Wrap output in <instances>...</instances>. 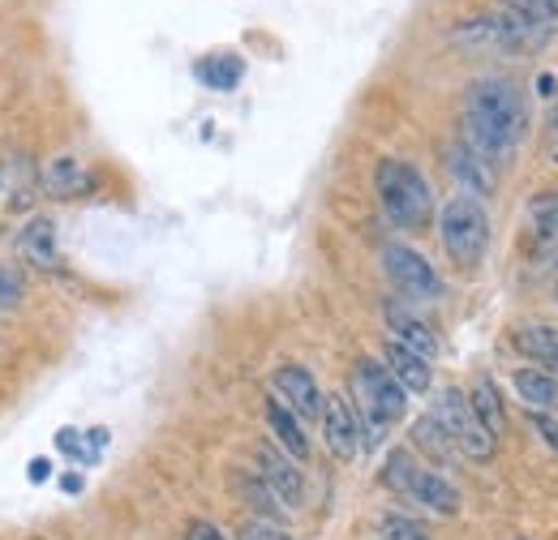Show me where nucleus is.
<instances>
[{
    "label": "nucleus",
    "instance_id": "nucleus-1",
    "mask_svg": "<svg viewBox=\"0 0 558 540\" xmlns=\"http://www.w3.org/2000/svg\"><path fill=\"white\" fill-rule=\"evenodd\" d=\"M529 130V108L515 82L507 77H477L464 90V142L482 150L489 163L515 150V142Z\"/></svg>",
    "mask_w": 558,
    "mask_h": 540
},
{
    "label": "nucleus",
    "instance_id": "nucleus-2",
    "mask_svg": "<svg viewBox=\"0 0 558 540\" xmlns=\"http://www.w3.org/2000/svg\"><path fill=\"white\" fill-rule=\"evenodd\" d=\"M352 395H356V420H361V446H378L387 425H396L409 412V391L391 378L378 360H356L352 369Z\"/></svg>",
    "mask_w": 558,
    "mask_h": 540
},
{
    "label": "nucleus",
    "instance_id": "nucleus-3",
    "mask_svg": "<svg viewBox=\"0 0 558 540\" xmlns=\"http://www.w3.org/2000/svg\"><path fill=\"white\" fill-rule=\"evenodd\" d=\"M374 189H378V202H383L387 219L396 228H404V232L429 228V219H434V194H429V181L421 176L413 163L383 159L378 172H374Z\"/></svg>",
    "mask_w": 558,
    "mask_h": 540
},
{
    "label": "nucleus",
    "instance_id": "nucleus-4",
    "mask_svg": "<svg viewBox=\"0 0 558 540\" xmlns=\"http://www.w3.org/2000/svg\"><path fill=\"white\" fill-rule=\"evenodd\" d=\"M438 236L460 270H477L489 254V214L473 194H456L438 210Z\"/></svg>",
    "mask_w": 558,
    "mask_h": 540
},
{
    "label": "nucleus",
    "instance_id": "nucleus-5",
    "mask_svg": "<svg viewBox=\"0 0 558 540\" xmlns=\"http://www.w3.org/2000/svg\"><path fill=\"white\" fill-rule=\"evenodd\" d=\"M383 480H387L391 489L409 493L413 502H421V506H425V511H434V515H447V519H451V515H460V489L438 472V468H417L413 451H404V446L387 455Z\"/></svg>",
    "mask_w": 558,
    "mask_h": 540
},
{
    "label": "nucleus",
    "instance_id": "nucleus-6",
    "mask_svg": "<svg viewBox=\"0 0 558 540\" xmlns=\"http://www.w3.org/2000/svg\"><path fill=\"white\" fill-rule=\"evenodd\" d=\"M434 416H438V425L451 433V442L460 446V455H469L473 464L494 459L498 438L482 425V416L473 412V404H469V395H464V391L442 386V391H438V400H434Z\"/></svg>",
    "mask_w": 558,
    "mask_h": 540
},
{
    "label": "nucleus",
    "instance_id": "nucleus-7",
    "mask_svg": "<svg viewBox=\"0 0 558 540\" xmlns=\"http://www.w3.org/2000/svg\"><path fill=\"white\" fill-rule=\"evenodd\" d=\"M383 270H387L391 287H396L404 300H425V305H429V300H442V279H438V270L429 267L417 249H409V245H387V249H383Z\"/></svg>",
    "mask_w": 558,
    "mask_h": 540
},
{
    "label": "nucleus",
    "instance_id": "nucleus-8",
    "mask_svg": "<svg viewBox=\"0 0 558 540\" xmlns=\"http://www.w3.org/2000/svg\"><path fill=\"white\" fill-rule=\"evenodd\" d=\"M276 395L279 404L288 407L296 420H323V391H318V382H314V373L310 369H301V365H279L276 369Z\"/></svg>",
    "mask_w": 558,
    "mask_h": 540
},
{
    "label": "nucleus",
    "instance_id": "nucleus-9",
    "mask_svg": "<svg viewBox=\"0 0 558 540\" xmlns=\"http://www.w3.org/2000/svg\"><path fill=\"white\" fill-rule=\"evenodd\" d=\"M323 438H327V451L344 464L361 451V420H356V412L344 395H331L323 404Z\"/></svg>",
    "mask_w": 558,
    "mask_h": 540
},
{
    "label": "nucleus",
    "instance_id": "nucleus-10",
    "mask_svg": "<svg viewBox=\"0 0 558 540\" xmlns=\"http://www.w3.org/2000/svg\"><path fill=\"white\" fill-rule=\"evenodd\" d=\"M254 459H258V480L276 493L283 506H301V498H305V480L296 472V459H288V455H279L271 446H258L254 451Z\"/></svg>",
    "mask_w": 558,
    "mask_h": 540
},
{
    "label": "nucleus",
    "instance_id": "nucleus-11",
    "mask_svg": "<svg viewBox=\"0 0 558 540\" xmlns=\"http://www.w3.org/2000/svg\"><path fill=\"white\" fill-rule=\"evenodd\" d=\"M383 360H387V369H391V378L409 391V395H425L429 386H434V373H429V360L413 352V347H404V343H387L383 347Z\"/></svg>",
    "mask_w": 558,
    "mask_h": 540
},
{
    "label": "nucleus",
    "instance_id": "nucleus-12",
    "mask_svg": "<svg viewBox=\"0 0 558 540\" xmlns=\"http://www.w3.org/2000/svg\"><path fill=\"white\" fill-rule=\"evenodd\" d=\"M383 318H387V327H391V335H396V343H404V347H413V352H421L425 360L438 352V339H434V331L421 322L413 309H404L400 300H387L383 305Z\"/></svg>",
    "mask_w": 558,
    "mask_h": 540
},
{
    "label": "nucleus",
    "instance_id": "nucleus-13",
    "mask_svg": "<svg viewBox=\"0 0 558 540\" xmlns=\"http://www.w3.org/2000/svg\"><path fill=\"white\" fill-rule=\"evenodd\" d=\"M511 386H515V395L533 412H558V373H550V369L524 365V369H515Z\"/></svg>",
    "mask_w": 558,
    "mask_h": 540
},
{
    "label": "nucleus",
    "instance_id": "nucleus-14",
    "mask_svg": "<svg viewBox=\"0 0 558 540\" xmlns=\"http://www.w3.org/2000/svg\"><path fill=\"white\" fill-rule=\"evenodd\" d=\"M447 159H451V163H447V168H451V176H460V181H464V185L473 189V198H477V194H489V189H494V172H489L494 163H489L482 150H473L469 142H456Z\"/></svg>",
    "mask_w": 558,
    "mask_h": 540
},
{
    "label": "nucleus",
    "instance_id": "nucleus-15",
    "mask_svg": "<svg viewBox=\"0 0 558 540\" xmlns=\"http://www.w3.org/2000/svg\"><path fill=\"white\" fill-rule=\"evenodd\" d=\"M413 446H417L421 455H429L434 464H442V468H451L456 459H460V446L451 442V433L438 425V416L429 412V416H421L413 420Z\"/></svg>",
    "mask_w": 558,
    "mask_h": 540
},
{
    "label": "nucleus",
    "instance_id": "nucleus-16",
    "mask_svg": "<svg viewBox=\"0 0 558 540\" xmlns=\"http://www.w3.org/2000/svg\"><path fill=\"white\" fill-rule=\"evenodd\" d=\"M17 254L31 267H57V228H52V219H31L17 236Z\"/></svg>",
    "mask_w": 558,
    "mask_h": 540
},
{
    "label": "nucleus",
    "instance_id": "nucleus-17",
    "mask_svg": "<svg viewBox=\"0 0 558 540\" xmlns=\"http://www.w3.org/2000/svg\"><path fill=\"white\" fill-rule=\"evenodd\" d=\"M511 343H515V352H524L533 365L558 373V327H520Z\"/></svg>",
    "mask_w": 558,
    "mask_h": 540
},
{
    "label": "nucleus",
    "instance_id": "nucleus-18",
    "mask_svg": "<svg viewBox=\"0 0 558 540\" xmlns=\"http://www.w3.org/2000/svg\"><path fill=\"white\" fill-rule=\"evenodd\" d=\"M267 425H271L276 442L283 446V455H292V459H305V455H310V438H305L301 420L279 404V400H267Z\"/></svg>",
    "mask_w": 558,
    "mask_h": 540
},
{
    "label": "nucleus",
    "instance_id": "nucleus-19",
    "mask_svg": "<svg viewBox=\"0 0 558 540\" xmlns=\"http://www.w3.org/2000/svg\"><path fill=\"white\" fill-rule=\"evenodd\" d=\"M558 249V198L542 194L533 202V223H529V254H555Z\"/></svg>",
    "mask_w": 558,
    "mask_h": 540
},
{
    "label": "nucleus",
    "instance_id": "nucleus-20",
    "mask_svg": "<svg viewBox=\"0 0 558 540\" xmlns=\"http://www.w3.org/2000/svg\"><path fill=\"white\" fill-rule=\"evenodd\" d=\"M44 185H48V194H57V198H77V194L90 189V172H86L73 155H61V159H52V163L44 168Z\"/></svg>",
    "mask_w": 558,
    "mask_h": 540
},
{
    "label": "nucleus",
    "instance_id": "nucleus-21",
    "mask_svg": "<svg viewBox=\"0 0 558 540\" xmlns=\"http://www.w3.org/2000/svg\"><path fill=\"white\" fill-rule=\"evenodd\" d=\"M241 77H245V61L232 57V52H219V57L198 61V82L210 86V90H232Z\"/></svg>",
    "mask_w": 558,
    "mask_h": 540
},
{
    "label": "nucleus",
    "instance_id": "nucleus-22",
    "mask_svg": "<svg viewBox=\"0 0 558 540\" xmlns=\"http://www.w3.org/2000/svg\"><path fill=\"white\" fill-rule=\"evenodd\" d=\"M469 404H473V412L482 416V425L498 438V433H502V400H498V391H494V382H489V378H477V382H473Z\"/></svg>",
    "mask_w": 558,
    "mask_h": 540
},
{
    "label": "nucleus",
    "instance_id": "nucleus-23",
    "mask_svg": "<svg viewBox=\"0 0 558 540\" xmlns=\"http://www.w3.org/2000/svg\"><path fill=\"white\" fill-rule=\"evenodd\" d=\"M507 9H515L533 26H555L558 22V0H507Z\"/></svg>",
    "mask_w": 558,
    "mask_h": 540
},
{
    "label": "nucleus",
    "instance_id": "nucleus-24",
    "mask_svg": "<svg viewBox=\"0 0 558 540\" xmlns=\"http://www.w3.org/2000/svg\"><path fill=\"white\" fill-rule=\"evenodd\" d=\"M378 540H429V537H425V528L413 524V519H404V515H387V519L378 524Z\"/></svg>",
    "mask_w": 558,
    "mask_h": 540
},
{
    "label": "nucleus",
    "instance_id": "nucleus-25",
    "mask_svg": "<svg viewBox=\"0 0 558 540\" xmlns=\"http://www.w3.org/2000/svg\"><path fill=\"white\" fill-rule=\"evenodd\" d=\"M22 296H26V279H22V270L0 267V309L22 305Z\"/></svg>",
    "mask_w": 558,
    "mask_h": 540
},
{
    "label": "nucleus",
    "instance_id": "nucleus-26",
    "mask_svg": "<svg viewBox=\"0 0 558 540\" xmlns=\"http://www.w3.org/2000/svg\"><path fill=\"white\" fill-rule=\"evenodd\" d=\"M529 425H533V433L558 455V416L555 412H533V407H529Z\"/></svg>",
    "mask_w": 558,
    "mask_h": 540
},
{
    "label": "nucleus",
    "instance_id": "nucleus-27",
    "mask_svg": "<svg viewBox=\"0 0 558 540\" xmlns=\"http://www.w3.org/2000/svg\"><path fill=\"white\" fill-rule=\"evenodd\" d=\"M241 540H292L283 528H276L271 519H250V524H241Z\"/></svg>",
    "mask_w": 558,
    "mask_h": 540
},
{
    "label": "nucleus",
    "instance_id": "nucleus-28",
    "mask_svg": "<svg viewBox=\"0 0 558 540\" xmlns=\"http://www.w3.org/2000/svg\"><path fill=\"white\" fill-rule=\"evenodd\" d=\"M185 540H223V532H219L215 524H207V519H194V524L185 528Z\"/></svg>",
    "mask_w": 558,
    "mask_h": 540
},
{
    "label": "nucleus",
    "instance_id": "nucleus-29",
    "mask_svg": "<svg viewBox=\"0 0 558 540\" xmlns=\"http://www.w3.org/2000/svg\"><path fill=\"white\" fill-rule=\"evenodd\" d=\"M57 446H61V451H70V455H77V459H90V455L82 451V442H77V433H73V429H61V433H57Z\"/></svg>",
    "mask_w": 558,
    "mask_h": 540
},
{
    "label": "nucleus",
    "instance_id": "nucleus-30",
    "mask_svg": "<svg viewBox=\"0 0 558 540\" xmlns=\"http://www.w3.org/2000/svg\"><path fill=\"white\" fill-rule=\"evenodd\" d=\"M48 476H52V464H48V459H31V480H35V484H44Z\"/></svg>",
    "mask_w": 558,
    "mask_h": 540
},
{
    "label": "nucleus",
    "instance_id": "nucleus-31",
    "mask_svg": "<svg viewBox=\"0 0 558 540\" xmlns=\"http://www.w3.org/2000/svg\"><path fill=\"white\" fill-rule=\"evenodd\" d=\"M61 484H65V493H77V489H82V476H65Z\"/></svg>",
    "mask_w": 558,
    "mask_h": 540
},
{
    "label": "nucleus",
    "instance_id": "nucleus-32",
    "mask_svg": "<svg viewBox=\"0 0 558 540\" xmlns=\"http://www.w3.org/2000/svg\"><path fill=\"white\" fill-rule=\"evenodd\" d=\"M0 189H4V168H0Z\"/></svg>",
    "mask_w": 558,
    "mask_h": 540
},
{
    "label": "nucleus",
    "instance_id": "nucleus-33",
    "mask_svg": "<svg viewBox=\"0 0 558 540\" xmlns=\"http://www.w3.org/2000/svg\"><path fill=\"white\" fill-rule=\"evenodd\" d=\"M555 267H558V249H555Z\"/></svg>",
    "mask_w": 558,
    "mask_h": 540
},
{
    "label": "nucleus",
    "instance_id": "nucleus-34",
    "mask_svg": "<svg viewBox=\"0 0 558 540\" xmlns=\"http://www.w3.org/2000/svg\"><path fill=\"white\" fill-rule=\"evenodd\" d=\"M555 296H558V283H555Z\"/></svg>",
    "mask_w": 558,
    "mask_h": 540
}]
</instances>
